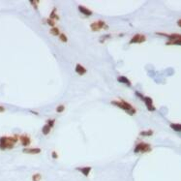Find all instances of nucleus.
<instances>
[{
	"label": "nucleus",
	"mask_w": 181,
	"mask_h": 181,
	"mask_svg": "<svg viewBox=\"0 0 181 181\" xmlns=\"http://www.w3.org/2000/svg\"><path fill=\"white\" fill-rule=\"evenodd\" d=\"M117 81H118L120 83L126 84L127 86H132V82L130 81V79L128 78L124 77V76H119L118 78H117Z\"/></svg>",
	"instance_id": "12"
},
{
	"label": "nucleus",
	"mask_w": 181,
	"mask_h": 181,
	"mask_svg": "<svg viewBox=\"0 0 181 181\" xmlns=\"http://www.w3.org/2000/svg\"><path fill=\"white\" fill-rule=\"evenodd\" d=\"M47 23H48L49 26H52V27H55V21H54V20H52V19H50L49 18L47 19Z\"/></svg>",
	"instance_id": "23"
},
{
	"label": "nucleus",
	"mask_w": 181,
	"mask_h": 181,
	"mask_svg": "<svg viewBox=\"0 0 181 181\" xmlns=\"http://www.w3.org/2000/svg\"><path fill=\"white\" fill-rule=\"evenodd\" d=\"M19 141H20V143L22 144V146H28L30 143H31V139L28 135H21V136H19Z\"/></svg>",
	"instance_id": "8"
},
{
	"label": "nucleus",
	"mask_w": 181,
	"mask_h": 181,
	"mask_svg": "<svg viewBox=\"0 0 181 181\" xmlns=\"http://www.w3.org/2000/svg\"><path fill=\"white\" fill-rule=\"evenodd\" d=\"M52 156L53 159H57L58 158V154H57V152L56 151H52Z\"/></svg>",
	"instance_id": "26"
},
{
	"label": "nucleus",
	"mask_w": 181,
	"mask_h": 181,
	"mask_svg": "<svg viewBox=\"0 0 181 181\" xmlns=\"http://www.w3.org/2000/svg\"><path fill=\"white\" fill-rule=\"evenodd\" d=\"M42 180V174L36 172L32 175V181H41Z\"/></svg>",
	"instance_id": "19"
},
{
	"label": "nucleus",
	"mask_w": 181,
	"mask_h": 181,
	"mask_svg": "<svg viewBox=\"0 0 181 181\" xmlns=\"http://www.w3.org/2000/svg\"><path fill=\"white\" fill-rule=\"evenodd\" d=\"M111 104H112L113 106H115V107H119V108L123 110V111H125V112H127L129 115H135L137 113V110H136L131 104H129L128 102H126V101H124V100L112 101Z\"/></svg>",
	"instance_id": "1"
},
{
	"label": "nucleus",
	"mask_w": 181,
	"mask_h": 181,
	"mask_svg": "<svg viewBox=\"0 0 181 181\" xmlns=\"http://www.w3.org/2000/svg\"><path fill=\"white\" fill-rule=\"evenodd\" d=\"M136 96H137L140 99H141V100L143 101L144 105L146 106V107H147V110L149 111H156V107H154V105H153V99H152L151 97L143 96L141 93L137 92V91H136Z\"/></svg>",
	"instance_id": "4"
},
{
	"label": "nucleus",
	"mask_w": 181,
	"mask_h": 181,
	"mask_svg": "<svg viewBox=\"0 0 181 181\" xmlns=\"http://www.w3.org/2000/svg\"><path fill=\"white\" fill-rule=\"evenodd\" d=\"M145 41H146V36L144 34L137 33L131 38V40L129 41V44H141V43H144Z\"/></svg>",
	"instance_id": "7"
},
{
	"label": "nucleus",
	"mask_w": 181,
	"mask_h": 181,
	"mask_svg": "<svg viewBox=\"0 0 181 181\" xmlns=\"http://www.w3.org/2000/svg\"><path fill=\"white\" fill-rule=\"evenodd\" d=\"M77 170L79 171L82 175H84L85 177H88L91 170H92V168L91 166H82V168H77Z\"/></svg>",
	"instance_id": "9"
},
{
	"label": "nucleus",
	"mask_w": 181,
	"mask_h": 181,
	"mask_svg": "<svg viewBox=\"0 0 181 181\" xmlns=\"http://www.w3.org/2000/svg\"><path fill=\"white\" fill-rule=\"evenodd\" d=\"M38 3H39V2H36V1H34V0H30V4H31V5H33L34 6V8H35V10H37V8H38Z\"/></svg>",
	"instance_id": "25"
},
{
	"label": "nucleus",
	"mask_w": 181,
	"mask_h": 181,
	"mask_svg": "<svg viewBox=\"0 0 181 181\" xmlns=\"http://www.w3.org/2000/svg\"><path fill=\"white\" fill-rule=\"evenodd\" d=\"M56 11H57L56 8H53V10H52V12L50 13V15H49V19H52V20H54V19L58 20L59 19V16L56 14Z\"/></svg>",
	"instance_id": "14"
},
{
	"label": "nucleus",
	"mask_w": 181,
	"mask_h": 181,
	"mask_svg": "<svg viewBox=\"0 0 181 181\" xmlns=\"http://www.w3.org/2000/svg\"><path fill=\"white\" fill-rule=\"evenodd\" d=\"M75 71H76V73L78 75H79V76H83V75H85L86 74V72H87V70H86L81 64H79V63H78V64L76 65Z\"/></svg>",
	"instance_id": "10"
},
{
	"label": "nucleus",
	"mask_w": 181,
	"mask_h": 181,
	"mask_svg": "<svg viewBox=\"0 0 181 181\" xmlns=\"http://www.w3.org/2000/svg\"><path fill=\"white\" fill-rule=\"evenodd\" d=\"M170 126V128L172 130H174L175 132H181V124H178V123H171Z\"/></svg>",
	"instance_id": "16"
},
{
	"label": "nucleus",
	"mask_w": 181,
	"mask_h": 181,
	"mask_svg": "<svg viewBox=\"0 0 181 181\" xmlns=\"http://www.w3.org/2000/svg\"><path fill=\"white\" fill-rule=\"evenodd\" d=\"M141 136H143V137H150L153 135V131L152 130H148V131H142L140 133Z\"/></svg>",
	"instance_id": "18"
},
{
	"label": "nucleus",
	"mask_w": 181,
	"mask_h": 181,
	"mask_svg": "<svg viewBox=\"0 0 181 181\" xmlns=\"http://www.w3.org/2000/svg\"><path fill=\"white\" fill-rule=\"evenodd\" d=\"M47 124H48L50 128H52V127L54 126V124H55V119H48V121H47Z\"/></svg>",
	"instance_id": "24"
},
{
	"label": "nucleus",
	"mask_w": 181,
	"mask_h": 181,
	"mask_svg": "<svg viewBox=\"0 0 181 181\" xmlns=\"http://www.w3.org/2000/svg\"><path fill=\"white\" fill-rule=\"evenodd\" d=\"M64 111H65V106L64 105H59L58 107H56V112H58V113H61Z\"/></svg>",
	"instance_id": "22"
},
{
	"label": "nucleus",
	"mask_w": 181,
	"mask_h": 181,
	"mask_svg": "<svg viewBox=\"0 0 181 181\" xmlns=\"http://www.w3.org/2000/svg\"><path fill=\"white\" fill-rule=\"evenodd\" d=\"M50 130H52V128H50L48 124H46V125H44L43 126V128H42V133H43V135L47 136V135H48V134L50 133Z\"/></svg>",
	"instance_id": "15"
},
{
	"label": "nucleus",
	"mask_w": 181,
	"mask_h": 181,
	"mask_svg": "<svg viewBox=\"0 0 181 181\" xmlns=\"http://www.w3.org/2000/svg\"><path fill=\"white\" fill-rule=\"evenodd\" d=\"M18 142V136L13 137H0V149H13L15 144Z\"/></svg>",
	"instance_id": "2"
},
{
	"label": "nucleus",
	"mask_w": 181,
	"mask_h": 181,
	"mask_svg": "<svg viewBox=\"0 0 181 181\" xmlns=\"http://www.w3.org/2000/svg\"><path fill=\"white\" fill-rule=\"evenodd\" d=\"M78 10H79V12H81V14H83V15L86 16V17H90V16L92 15V11H90L89 9H87V8L84 7V6L79 5V6H78Z\"/></svg>",
	"instance_id": "13"
},
{
	"label": "nucleus",
	"mask_w": 181,
	"mask_h": 181,
	"mask_svg": "<svg viewBox=\"0 0 181 181\" xmlns=\"http://www.w3.org/2000/svg\"><path fill=\"white\" fill-rule=\"evenodd\" d=\"M58 37H59V40L61 41V42H63V43H67V42H68V37L66 36V34L60 33V35Z\"/></svg>",
	"instance_id": "21"
},
{
	"label": "nucleus",
	"mask_w": 181,
	"mask_h": 181,
	"mask_svg": "<svg viewBox=\"0 0 181 181\" xmlns=\"http://www.w3.org/2000/svg\"><path fill=\"white\" fill-rule=\"evenodd\" d=\"M107 28H108V26L103 20H97V21H94L90 24V29L92 30L93 32H97V31H100L102 29H107Z\"/></svg>",
	"instance_id": "6"
},
{
	"label": "nucleus",
	"mask_w": 181,
	"mask_h": 181,
	"mask_svg": "<svg viewBox=\"0 0 181 181\" xmlns=\"http://www.w3.org/2000/svg\"><path fill=\"white\" fill-rule=\"evenodd\" d=\"M49 32H50V34H52V35H53V36H59V35H60V30L58 29L56 26H55V27H52Z\"/></svg>",
	"instance_id": "17"
},
{
	"label": "nucleus",
	"mask_w": 181,
	"mask_h": 181,
	"mask_svg": "<svg viewBox=\"0 0 181 181\" xmlns=\"http://www.w3.org/2000/svg\"><path fill=\"white\" fill-rule=\"evenodd\" d=\"M176 23H177V25L179 26V27H180V28H181V19H178L177 22H176Z\"/></svg>",
	"instance_id": "28"
},
{
	"label": "nucleus",
	"mask_w": 181,
	"mask_h": 181,
	"mask_svg": "<svg viewBox=\"0 0 181 181\" xmlns=\"http://www.w3.org/2000/svg\"><path fill=\"white\" fill-rule=\"evenodd\" d=\"M157 35L166 37L169 40L166 42V46H181V34L172 33V34H166L161 33V32H156Z\"/></svg>",
	"instance_id": "3"
},
{
	"label": "nucleus",
	"mask_w": 181,
	"mask_h": 181,
	"mask_svg": "<svg viewBox=\"0 0 181 181\" xmlns=\"http://www.w3.org/2000/svg\"><path fill=\"white\" fill-rule=\"evenodd\" d=\"M111 34H104L103 36L100 38V43H104L105 41H107V40H108V39H111Z\"/></svg>",
	"instance_id": "20"
},
{
	"label": "nucleus",
	"mask_w": 181,
	"mask_h": 181,
	"mask_svg": "<svg viewBox=\"0 0 181 181\" xmlns=\"http://www.w3.org/2000/svg\"><path fill=\"white\" fill-rule=\"evenodd\" d=\"M152 150L151 145L147 142H144V141H141L136 145V147L134 149V153L137 154V153H148Z\"/></svg>",
	"instance_id": "5"
},
{
	"label": "nucleus",
	"mask_w": 181,
	"mask_h": 181,
	"mask_svg": "<svg viewBox=\"0 0 181 181\" xmlns=\"http://www.w3.org/2000/svg\"><path fill=\"white\" fill-rule=\"evenodd\" d=\"M23 153H26V154H32V155H36V154H40L41 153V149L40 148H24L23 150Z\"/></svg>",
	"instance_id": "11"
},
{
	"label": "nucleus",
	"mask_w": 181,
	"mask_h": 181,
	"mask_svg": "<svg viewBox=\"0 0 181 181\" xmlns=\"http://www.w3.org/2000/svg\"><path fill=\"white\" fill-rule=\"evenodd\" d=\"M4 111H5V107L0 106V112H4Z\"/></svg>",
	"instance_id": "27"
}]
</instances>
